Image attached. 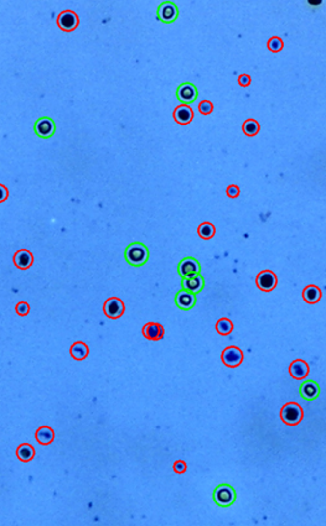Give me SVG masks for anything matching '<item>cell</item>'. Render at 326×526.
Instances as JSON below:
<instances>
[{"label": "cell", "instance_id": "obj_30", "mask_svg": "<svg viewBox=\"0 0 326 526\" xmlns=\"http://www.w3.org/2000/svg\"><path fill=\"white\" fill-rule=\"evenodd\" d=\"M250 82H252V79H250V76L247 75V73H243V75H241V76L238 77V84H240L241 87L250 86Z\"/></svg>", "mask_w": 326, "mask_h": 526}, {"label": "cell", "instance_id": "obj_14", "mask_svg": "<svg viewBox=\"0 0 326 526\" xmlns=\"http://www.w3.org/2000/svg\"><path fill=\"white\" fill-rule=\"evenodd\" d=\"M174 119L175 122L180 125L190 124L193 119V110L191 109L190 105H178L174 110Z\"/></svg>", "mask_w": 326, "mask_h": 526}, {"label": "cell", "instance_id": "obj_15", "mask_svg": "<svg viewBox=\"0 0 326 526\" xmlns=\"http://www.w3.org/2000/svg\"><path fill=\"white\" fill-rule=\"evenodd\" d=\"M14 264H15L16 268L21 269V270H27V269L31 268V265L34 264V255H32L31 251L27 249L19 250L14 255Z\"/></svg>", "mask_w": 326, "mask_h": 526}, {"label": "cell", "instance_id": "obj_21", "mask_svg": "<svg viewBox=\"0 0 326 526\" xmlns=\"http://www.w3.org/2000/svg\"><path fill=\"white\" fill-rule=\"evenodd\" d=\"M16 456L21 462H30L35 457V448L30 443H21L16 450Z\"/></svg>", "mask_w": 326, "mask_h": 526}, {"label": "cell", "instance_id": "obj_7", "mask_svg": "<svg viewBox=\"0 0 326 526\" xmlns=\"http://www.w3.org/2000/svg\"><path fill=\"white\" fill-rule=\"evenodd\" d=\"M79 23H80V20H79L77 14L75 13V11H71V10L62 11L57 18L58 27H60L61 30H63V31H67V32L76 30L77 26H79Z\"/></svg>", "mask_w": 326, "mask_h": 526}, {"label": "cell", "instance_id": "obj_13", "mask_svg": "<svg viewBox=\"0 0 326 526\" xmlns=\"http://www.w3.org/2000/svg\"><path fill=\"white\" fill-rule=\"evenodd\" d=\"M55 130V123L53 122V119H50V118L47 117L40 118L36 122V124H35V131H36L37 135L41 136V138H50V136H53Z\"/></svg>", "mask_w": 326, "mask_h": 526}, {"label": "cell", "instance_id": "obj_32", "mask_svg": "<svg viewBox=\"0 0 326 526\" xmlns=\"http://www.w3.org/2000/svg\"><path fill=\"white\" fill-rule=\"evenodd\" d=\"M0 188H1V191H3V196H1V198H0V201H1V202H4V201H5V198H6V197H8L9 192H8V190H6V188H5V186H4V185H1V186H0Z\"/></svg>", "mask_w": 326, "mask_h": 526}, {"label": "cell", "instance_id": "obj_28", "mask_svg": "<svg viewBox=\"0 0 326 526\" xmlns=\"http://www.w3.org/2000/svg\"><path fill=\"white\" fill-rule=\"evenodd\" d=\"M15 311L16 313H18L19 316H27L29 315L30 312V306L27 302H24V301H21V302H19L18 305L15 306Z\"/></svg>", "mask_w": 326, "mask_h": 526}, {"label": "cell", "instance_id": "obj_9", "mask_svg": "<svg viewBox=\"0 0 326 526\" xmlns=\"http://www.w3.org/2000/svg\"><path fill=\"white\" fill-rule=\"evenodd\" d=\"M178 99L183 104H191L197 98V89L192 83H183L176 92Z\"/></svg>", "mask_w": 326, "mask_h": 526}, {"label": "cell", "instance_id": "obj_4", "mask_svg": "<svg viewBox=\"0 0 326 526\" xmlns=\"http://www.w3.org/2000/svg\"><path fill=\"white\" fill-rule=\"evenodd\" d=\"M222 363L228 368H237L243 362V352L238 347L230 346L223 349L221 355Z\"/></svg>", "mask_w": 326, "mask_h": 526}, {"label": "cell", "instance_id": "obj_26", "mask_svg": "<svg viewBox=\"0 0 326 526\" xmlns=\"http://www.w3.org/2000/svg\"><path fill=\"white\" fill-rule=\"evenodd\" d=\"M267 47H268V50L271 51V52L277 53V52H280V51L283 50V47H284V42H283V40L280 39V37L274 36V37H272V39H269L268 44H267Z\"/></svg>", "mask_w": 326, "mask_h": 526}, {"label": "cell", "instance_id": "obj_29", "mask_svg": "<svg viewBox=\"0 0 326 526\" xmlns=\"http://www.w3.org/2000/svg\"><path fill=\"white\" fill-rule=\"evenodd\" d=\"M226 193L230 198H237L240 196V187L236 185H230L226 190Z\"/></svg>", "mask_w": 326, "mask_h": 526}, {"label": "cell", "instance_id": "obj_10", "mask_svg": "<svg viewBox=\"0 0 326 526\" xmlns=\"http://www.w3.org/2000/svg\"><path fill=\"white\" fill-rule=\"evenodd\" d=\"M179 15V10L176 8V5L170 1H165V3L160 4V6L158 8V19L162 20L163 23H172V21L176 20Z\"/></svg>", "mask_w": 326, "mask_h": 526}, {"label": "cell", "instance_id": "obj_27", "mask_svg": "<svg viewBox=\"0 0 326 526\" xmlns=\"http://www.w3.org/2000/svg\"><path fill=\"white\" fill-rule=\"evenodd\" d=\"M198 110H200L201 114L209 115L211 114L212 110H214V104H212L210 100H202V102H200V104H198Z\"/></svg>", "mask_w": 326, "mask_h": 526}, {"label": "cell", "instance_id": "obj_25", "mask_svg": "<svg viewBox=\"0 0 326 526\" xmlns=\"http://www.w3.org/2000/svg\"><path fill=\"white\" fill-rule=\"evenodd\" d=\"M242 130L247 136H254L261 130V125H259V123L257 122V120L248 119L243 123Z\"/></svg>", "mask_w": 326, "mask_h": 526}, {"label": "cell", "instance_id": "obj_18", "mask_svg": "<svg viewBox=\"0 0 326 526\" xmlns=\"http://www.w3.org/2000/svg\"><path fill=\"white\" fill-rule=\"evenodd\" d=\"M319 393H320V389H319V385L315 381H306V383H304L303 385L300 386V394L305 400H309V401L315 400L319 396Z\"/></svg>", "mask_w": 326, "mask_h": 526}, {"label": "cell", "instance_id": "obj_16", "mask_svg": "<svg viewBox=\"0 0 326 526\" xmlns=\"http://www.w3.org/2000/svg\"><path fill=\"white\" fill-rule=\"evenodd\" d=\"M195 303H196V294H192V292H190V291L183 290V291L179 292L178 296H176V305H178V307H180L181 310H184V311L191 310V308L195 306Z\"/></svg>", "mask_w": 326, "mask_h": 526}, {"label": "cell", "instance_id": "obj_1", "mask_svg": "<svg viewBox=\"0 0 326 526\" xmlns=\"http://www.w3.org/2000/svg\"><path fill=\"white\" fill-rule=\"evenodd\" d=\"M149 250L141 243H133L125 250V259L131 265L141 266L148 261Z\"/></svg>", "mask_w": 326, "mask_h": 526}, {"label": "cell", "instance_id": "obj_12", "mask_svg": "<svg viewBox=\"0 0 326 526\" xmlns=\"http://www.w3.org/2000/svg\"><path fill=\"white\" fill-rule=\"evenodd\" d=\"M143 336L149 341H160V339L164 338L165 329L160 323L148 322L143 327Z\"/></svg>", "mask_w": 326, "mask_h": 526}, {"label": "cell", "instance_id": "obj_31", "mask_svg": "<svg viewBox=\"0 0 326 526\" xmlns=\"http://www.w3.org/2000/svg\"><path fill=\"white\" fill-rule=\"evenodd\" d=\"M186 468H188V466H186V462L184 461H176L174 463V471L176 472V473L179 474H183L186 472Z\"/></svg>", "mask_w": 326, "mask_h": 526}, {"label": "cell", "instance_id": "obj_20", "mask_svg": "<svg viewBox=\"0 0 326 526\" xmlns=\"http://www.w3.org/2000/svg\"><path fill=\"white\" fill-rule=\"evenodd\" d=\"M321 296H323V292L316 285H308L303 291V299L305 300L306 303H310V305L318 303Z\"/></svg>", "mask_w": 326, "mask_h": 526}, {"label": "cell", "instance_id": "obj_5", "mask_svg": "<svg viewBox=\"0 0 326 526\" xmlns=\"http://www.w3.org/2000/svg\"><path fill=\"white\" fill-rule=\"evenodd\" d=\"M257 287L264 292L273 291L278 284L277 275L271 270H263L257 275L256 279Z\"/></svg>", "mask_w": 326, "mask_h": 526}, {"label": "cell", "instance_id": "obj_11", "mask_svg": "<svg viewBox=\"0 0 326 526\" xmlns=\"http://www.w3.org/2000/svg\"><path fill=\"white\" fill-rule=\"evenodd\" d=\"M309 365L305 360L295 359L289 365V374L295 380H303L309 375Z\"/></svg>", "mask_w": 326, "mask_h": 526}, {"label": "cell", "instance_id": "obj_22", "mask_svg": "<svg viewBox=\"0 0 326 526\" xmlns=\"http://www.w3.org/2000/svg\"><path fill=\"white\" fill-rule=\"evenodd\" d=\"M35 437H36V440L39 441V443H41V445H50V443L54 441V438H55V432H54L53 428L49 427V426H42V427H40L39 430L36 431Z\"/></svg>", "mask_w": 326, "mask_h": 526}, {"label": "cell", "instance_id": "obj_2", "mask_svg": "<svg viewBox=\"0 0 326 526\" xmlns=\"http://www.w3.org/2000/svg\"><path fill=\"white\" fill-rule=\"evenodd\" d=\"M304 417V410L297 402H288L280 410V419L288 426H297Z\"/></svg>", "mask_w": 326, "mask_h": 526}, {"label": "cell", "instance_id": "obj_19", "mask_svg": "<svg viewBox=\"0 0 326 526\" xmlns=\"http://www.w3.org/2000/svg\"><path fill=\"white\" fill-rule=\"evenodd\" d=\"M89 348L83 342H75L70 348V354L73 359L83 360L88 357Z\"/></svg>", "mask_w": 326, "mask_h": 526}, {"label": "cell", "instance_id": "obj_8", "mask_svg": "<svg viewBox=\"0 0 326 526\" xmlns=\"http://www.w3.org/2000/svg\"><path fill=\"white\" fill-rule=\"evenodd\" d=\"M200 271H201L200 263L193 258H185L179 264V274L184 279L196 276V275L200 274Z\"/></svg>", "mask_w": 326, "mask_h": 526}, {"label": "cell", "instance_id": "obj_6", "mask_svg": "<svg viewBox=\"0 0 326 526\" xmlns=\"http://www.w3.org/2000/svg\"><path fill=\"white\" fill-rule=\"evenodd\" d=\"M124 311V302L118 297H110L103 305V312L108 318H112V320H117V318L122 317Z\"/></svg>", "mask_w": 326, "mask_h": 526}, {"label": "cell", "instance_id": "obj_23", "mask_svg": "<svg viewBox=\"0 0 326 526\" xmlns=\"http://www.w3.org/2000/svg\"><path fill=\"white\" fill-rule=\"evenodd\" d=\"M197 233H198V235H200V238L209 240L215 237L216 229H215V225L212 223H210V222H204V223H201L200 225H198Z\"/></svg>", "mask_w": 326, "mask_h": 526}, {"label": "cell", "instance_id": "obj_17", "mask_svg": "<svg viewBox=\"0 0 326 526\" xmlns=\"http://www.w3.org/2000/svg\"><path fill=\"white\" fill-rule=\"evenodd\" d=\"M204 285H205L204 277H202L200 274L193 277H189V279L183 280L184 290L192 292V294H198V292L204 289Z\"/></svg>", "mask_w": 326, "mask_h": 526}, {"label": "cell", "instance_id": "obj_24", "mask_svg": "<svg viewBox=\"0 0 326 526\" xmlns=\"http://www.w3.org/2000/svg\"><path fill=\"white\" fill-rule=\"evenodd\" d=\"M216 331L217 333H219L221 336H228V334H231V332L233 331L232 321L226 317L219 318L216 323Z\"/></svg>", "mask_w": 326, "mask_h": 526}, {"label": "cell", "instance_id": "obj_3", "mask_svg": "<svg viewBox=\"0 0 326 526\" xmlns=\"http://www.w3.org/2000/svg\"><path fill=\"white\" fill-rule=\"evenodd\" d=\"M215 503L222 508H227L232 505L236 500V492L231 485L221 484L215 489L214 492Z\"/></svg>", "mask_w": 326, "mask_h": 526}]
</instances>
